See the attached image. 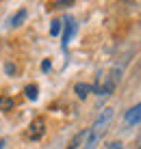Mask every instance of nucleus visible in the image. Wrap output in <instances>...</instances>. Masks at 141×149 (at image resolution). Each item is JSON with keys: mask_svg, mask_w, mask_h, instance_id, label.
Masks as SVG:
<instances>
[{"mask_svg": "<svg viewBox=\"0 0 141 149\" xmlns=\"http://www.w3.org/2000/svg\"><path fill=\"white\" fill-rule=\"evenodd\" d=\"M111 119H113V108H104V110L100 112V117L96 119V123L91 125L89 134H87L85 149H96V147H98V143H100L102 134L106 132V127H109V123H111Z\"/></svg>", "mask_w": 141, "mask_h": 149, "instance_id": "nucleus-1", "label": "nucleus"}, {"mask_svg": "<svg viewBox=\"0 0 141 149\" xmlns=\"http://www.w3.org/2000/svg\"><path fill=\"white\" fill-rule=\"evenodd\" d=\"M117 80H119V69H113L111 74L100 76L98 82L93 84V93H98V95H111L113 91H115V86H117Z\"/></svg>", "mask_w": 141, "mask_h": 149, "instance_id": "nucleus-2", "label": "nucleus"}, {"mask_svg": "<svg viewBox=\"0 0 141 149\" xmlns=\"http://www.w3.org/2000/svg\"><path fill=\"white\" fill-rule=\"evenodd\" d=\"M46 134V121L44 117H35L33 121H30V125L26 127V138L28 141H41Z\"/></svg>", "mask_w": 141, "mask_h": 149, "instance_id": "nucleus-3", "label": "nucleus"}, {"mask_svg": "<svg viewBox=\"0 0 141 149\" xmlns=\"http://www.w3.org/2000/svg\"><path fill=\"white\" fill-rule=\"evenodd\" d=\"M63 26H65V30H63V37H61V45H63V50H65L67 43H70V39L74 37V33H76V22L72 17H67Z\"/></svg>", "mask_w": 141, "mask_h": 149, "instance_id": "nucleus-4", "label": "nucleus"}, {"mask_svg": "<svg viewBox=\"0 0 141 149\" xmlns=\"http://www.w3.org/2000/svg\"><path fill=\"white\" fill-rule=\"evenodd\" d=\"M124 121L128 123V125H137V123L141 121V102L137 106H133L128 112H126V117H124Z\"/></svg>", "mask_w": 141, "mask_h": 149, "instance_id": "nucleus-5", "label": "nucleus"}, {"mask_svg": "<svg viewBox=\"0 0 141 149\" xmlns=\"http://www.w3.org/2000/svg\"><path fill=\"white\" fill-rule=\"evenodd\" d=\"M26 17H28V11H26V9H20V11H15L11 17H9V26L11 28H20L26 22Z\"/></svg>", "mask_w": 141, "mask_h": 149, "instance_id": "nucleus-6", "label": "nucleus"}, {"mask_svg": "<svg viewBox=\"0 0 141 149\" xmlns=\"http://www.w3.org/2000/svg\"><path fill=\"white\" fill-rule=\"evenodd\" d=\"M74 93L78 100H85L89 93H93V86L91 84H85V82H78V84H74Z\"/></svg>", "mask_w": 141, "mask_h": 149, "instance_id": "nucleus-7", "label": "nucleus"}, {"mask_svg": "<svg viewBox=\"0 0 141 149\" xmlns=\"http://www.w3.org/2000/svg\"><path fill=\"white\" fill-rule=\"evenodd\" d=\"M15 106V102L11 100L9 95H0V110H4V112H9Z\"/></svg>", "mask_w": 141, "mask_h": 149, "instance_id": "nucleus-8", "label": "nucleus"}, {"mask_svg": "<svg viewBox=\"0 0 141 149\" xmlns=\"http://www.w3.org/2000/svg\"><path fill=\"white\" fill-rule=\"evenodd\" d=\"M37 93H39V86H37V84H28V86L24 89V95L28 97L30 102H35V100H37Z\"/></svg>", "mask_w": 141, "mask_h": 149, "instance_id": "nucleus-9", "label": "nucleus"}, {"mask_svg": "<svg viewBox=\"0 0 141 149\" xmlns=\"http://www.w3.org/2000/svg\"><path fill=\"white\" fill-rule=\"evenodd\" d=\"M61 26H63L61 19H52V22H50V35H52V37H56V35L61 33Z\"/></svg>", "mask_w": 141, "mask_h": 149, "instance_id": "nucleus-10", "label": "nucleus"}, {"mask_svg": "<svg viewBox=\"0 0 141 149\" xmlns=\"http://www.w3.org/2000/svg\"><path fill=\"white\" fill-rule=\"evenodd\" d=\"M52 9H65V7H74V0H56L50 4Z\"/></svg>", "mask_w": 141, "mask_h": 149, "instance_id": "nucleus-11", "label": "nucleus"}, {"mask_svg": "<svg viewBox=\"0 0 141 149\" xmlns=\"http://www.w3.org/2000/svg\"><path fill=\"white\" fill-rule=\"evenodd\" d=\"M85 136H87V132H80V134H78V136H74V141H72L70 145H67V149H76L78 145H80V141H82V138H85Z\"/></svg>", "mask_w": 141, "mask_h": 149, "instance_id": "nucleus-12", "label": "nucleus"}, {"mask_svg": "<svg viewBox=\"0 0 141 149\" xmlns=\"http://www.w3.org/2000/svg\"><path fill=\"white\" fill-rule=\"evenodd\" d=\"M4 71H7L9 76H13L15 71H18V67H15V63H4Z\"/></svg>", "mask_w": 141, "mask_h": 149, "instance_id": "nucleus-13", "label": "nucleus"}, {"mask_svg": "<svg viewBox=\"0 0 141 149\" xmlns=\"http://www.w3.org/2000/svg\"><path fill=\"white\" fill-rule=\"evenodd\" d=\"M106 149H124V143L122 141H111L106 145Z\"/></svg>", "mask_w": 141, "mask_h": 149, "instance_id": "nucleus-14", "label": "nucleus"}, {"mask_svg": "<svg viewBox=\"0 0 141 149\" xmlns=\"http://www.w3.org/2000/svg\"><path fill=\"white\" fill-rule=\"evenodd\" d=\"M52 67V63H50V58H46V61H41V71H50Z\"/></svg>", "mask_w": 141, "mask_h": 149, "instance_id": "nucleus-15", "label": "nucleus"}, {"mask_svg": "<svg viewBox=\"0 0 141 149\" xmlns=\"http://www.w3.org/2000/svg\"><path fill=\"white\" fill-rule=\"evenodd\" d=\"M4 145H7V141H0V149H2Z\"/></svg>", "mask_w": 141, "mask_h": 149, "instance_id": "nucleus-16", "label": "nucleus"}, {"mask_svg": "<svg viewBox=\"0 0 141 149\" xmlns=\"http://www.w3.org/2000/svg\"><path fill=\"white\" fill-rule=\"evenodd\" d=\"M137 145H139V147H137V149H141V136H139V141H137Z\"/></svg>", "mask_w": 141, "mask_h": 149, "instance_id": "nucleus-17", "label": "nucleus"}]
</instances>
